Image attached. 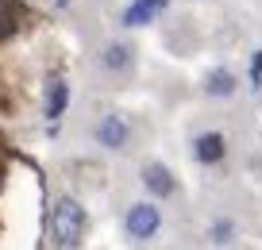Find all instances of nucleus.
I'll return each instance as SVG.
<instances>
[{
  "label": "nucleus",
  "instance_id": "nucleus-1",
  "mask_svg": "<svg viewBox=\"0 0 262 250\" xmlns=\"http://www.w3.org/2000/svg\"><path fill=\"white\" fill-rule=\"evenodd\" d=\"M85 235V208L77 200H58L54 204V216H50V239L54 246H77Z\"/></svg>",
  "mask_w": 262,
  "mask_h": 250
},
{
  "label": "nucleus",
  "instance_id": "nucleus-2",
  "mask_svg": "<svg viewBox=\"0 0 262 250\" xmlns=\"http://www.w3.org/2000/svg\"><path fill=\"white\" fill-rule=\"evenodd\" d=\"M158 227H162V212H158L155 204H131V212H127V235L135 242L155 239Z\"/></svg>",
  "mask_w": 262,
  "mask_h": 250
},
{
  "label": "nucleus",
  "instance_id": "nucleus-3",
  "mask_svg": "<svg viewBox=\"0 0 262 250\" xmlns=\"http://www.w3.org/2000/svg\"><path fill=\"white\" fill-rule=\"evenodd\" d=\"M127 135H131L127 120H123V116H116V112L104 116V120H100V127H97V143L104 146V150H123Z\"/></svg>",
  "mask_w": 262,
  "mask_h": 250
},
{
  "label": "nucleus",
  "instance_id": "nucleus-4",
  "mask_svg": "<svg viewBox=\"0 0 262 250\" xmlns=\"http://www.w3.org/2000/svg\"><path fill=\"white\" fill-rule=\"evenodd\" d=\"M143 185H147V193H155V196H173L178 181H173V173L166 170L162 162H150V166H143Z\"/></svg>",
  "mask_w": 262,
  "mask_h": 250
},
{
  "label": "nucleus",
  "instance_id": "nucleus-5",
  "mask_svg": "<svg viewBox=\"0 0 262 250\" xmlns=\"http://www.w3.org/2000/svg\"><path fill=\"white\" fill-rule=\"evenodd\" d=\"M224 150H228V143H224V135H220V131L196 135V143H193V154H196V162H205V166H216V162L224 158Z\"/></svg>",
  "mask_w": 262,
  "mask_h": 250
},
{
  "label": "nucleus",
  "instance_id": "nucleus-6",
  "mask_svg": "<svg viewBox=\"0 0 262 250\" xmlns=\"http://www.w3.org/2000/svg\"><path fill=\"white\" fill-rule=\"evenodd\" d=\"M158 12H166V0H135V4L123 12V27H143V24H150Z\"/></svg>",
  "mask_w": 262,
  "mask_h": 250
},
{
  "label": "nucleus",
  "instance_id": "nucleus-7",
  "mask_svg": "<svg viewBox=\"0 0 262 250\" xmlns=\"http://www.w3.org/2000/svg\"><path fill=\"white\" fill-rule=\"evenodd\" d=\"M66 104H70V85L54 77V81H50V85H47V120L54 123L58 116L66 112Z\"/></svg>",
  "mask_w": 262,
  "mask_h": 250
},
{
  "label": "nucleus",
  "instance_id": "nucleus-8",
  "mask_svg": "<svg viewBox=\"0 0 262 250\" xmlns=\"http://www.w3.org/2000/svg\"><path fill=\"white\" fill-rule=\"evenodd\" d=\"M205 93H208V97H231V93H235V77H231L228 70L208 73V77H205Z\"/></svg>",
  "mask_w": 262,
  "mask_h": 250
},
{
  "label": "nucleus",
  "instance_id": "nucleus-9",
  "mask_svg": "<svg viewBox=\"0 0 262 250\" xmlns=\"http://www.w3.org/2000/svg\"><path fill=\"white\" fill-rule=\"evenodd\" d=\"M104 70H127L131 65V47H123V42H112V47H104Z\"/></svg>",
  "mask_w": 262,
  "mask_h": 250
},
{
  "label": "nucleus",
  "instance_id": "nucleus-10",
  "mask_svg": "<svg viewBox=\"0 0 262 250\" xmlns=\"http://www.w3.org/2000/svg\"><path fill=\"white\" fill-rule=\"evenodd\" d=\"M12 8H16V0H0V39L16 35V16H12Z\"/></svg>",
  "mask_w": 262,
  "mask_h": 250
},
{
  "label": "nucleus",
  "instance_id": "nucleus-11",
  "mask_svg": "<svg viewBox=\"0 0 262 250\" xmlns=\"http://www.w3.org/2000/svg\"><path fill=\"white\" fill-rule=\"evenodd\" d=\"M251 81H254V89H262V50L251 58Z\"/></svg>",
  "mask_w": 262,
  "mask_h": 250
},
{
  "label": "nucleus",
  "instance_id": "nucleus-12",
  "mask_svg": "<svg viewBox=\"0 0 262 250\" xmlns=\"http://www.w3.org/2000/svg\"><path fill=\"white\" fill-rule=\"evenodd\" d=\"M228 235H231V227L220 223V227H216V239H212V242H228Z\"/></svg>",
  "mask_w": 262,
  "mask_h": 250
},
{
  "label": "nucleus",
  "instance_id": "nucleus-13",
  "mask_svg": "<svg viewBox=\"0 0 262 250\" xmlns=\"http://www.w3.org/2000/svg\"><path fill=\"white\" fill-rule=\"evenodd\" d=\"M54 4H58V8H66V4H70V0H54Z\"/></svg>",
  "mask_w": 262,
  "mask_h": 250
}]
</instances>
